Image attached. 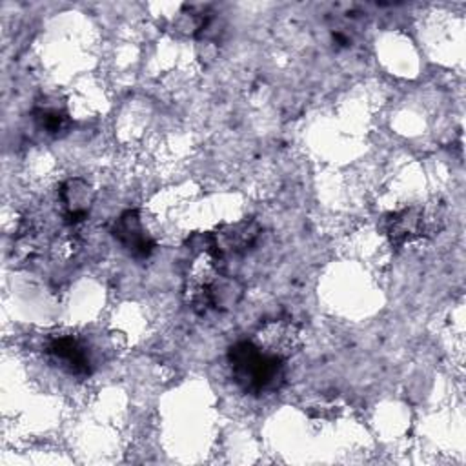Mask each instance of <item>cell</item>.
<instances>
[{"mask_svg": "<svg viewBox=\"0 0 466 466\" xmlns=\"http://www.w3.org/2000/svg\"><path fill=\"white\" fill-rule=\"evenodd\" d=\"M58 198L62 204V211L66 217V222L76 224L87 218L91 204L95 200V193L91 186L84 178H67L60 189H58Z\"/></svg>", "mask_w": 466, "mask_h": 466, "instance_id": "cell-7", "label": "cell"}, {"mask_svg": "<svg viewBox=\"0 0 466 466\" xmlns=\"http://www.w3.org/2000/svg\"><path fill=\"white\" fill-rule=\"evenodd\" d=\"M228 362L235 384L244 393L255 397L277 393L286 382L284 360L264 353L251 339L229 346Z\"/></svg>", "mask_w": 466, "mask_h": 466, "instance_id": "cell-1", "label": "cell"}, {"mask_svg": "<svg viewBox=\"0 0 466 466\" xmlns=\"http://www.w3.org/2000/svg\"><path fill=\"white\" fill-rule=\"evenodd\" d=\"M35 120L42 131H46L51 137H58L67 131L69 127V116L64 109L53 107V106H38L35 111Z\"/></svg>", "mask_w": 466, "mask_h": 466, "instance_id": "cell-10", "label": "cell"}, {"mask_svg": "<svg viewBox=\"0 0 466 466\" xmlns=\"http://www.w3.org/2000/svg\"><path fill=\"white\" fill-rule=\"evenodd\" d=\"M46 355L55 366L73 377L86 379L93 371V362L87 348L73 335L53 337L46 346Z\"/></svg>", "mask_w": 466, "mask_h": 466, "instance_id": "cell-5", "label": "cell"}, {"mask_svg": "<svg viewBox=\"0 0 466 466\" xmlns=\"http://www.w3.org/2000/svg\"><path fill=\"white\" fill-rule=\"evenodd\" d=\"M111 235L115 240L138 260L149 258L157 248L155 238L144 228L138 209H126L111 226Z\"/></svg>", "mask_w": 466, "mask_h": 466, "instance_id": "cell-4", "label": "cell"}, {"mask_svg": "<svg viewBox=\"0 0 466 466\" xmlns=\"http://www.w3.org/2000/svg\"><path fill=\"white\" fill-rule=\"evenodd\" d=\"M242 295H244L242 282L220 271L209 288V306L211 309L226 311L235 308L240 302Z\"/></svg>", "mask_w": 466, "mask_h": 466, "instance_id": "cell-9", "label": "cell"}, {"mask_svg": "<svg viewBox=\"0 0 466 466\" xmlns=\"http://www.w3.org/2000/svg\"><path fill=\"white\" fill-rule=\"evenodd\" d=\"M213 233L217 255L222 260L224 255H242L246 253L258 238L260 226L253 218H242L231 224L218 226Z\"/></svg>", "mask_w": 466, "mask_h": 466, "instance_id": "cell-6", "label": "cell"}, {"mask_svg": "<svg viewBox=\"0 0 466 466\" xmlns=\"http://www.w3.org/2000/svg\"><path fill=\"white\" fill-rule=\"evenodd\" d=\"M218 262L209 253L195 255L193 262L184 279V299L187 306L197 313H206L211 309L209 306V288L217 275L220 273Z\"/></svg>", "mask_w": 466, "mask_h": 466, "instance_id": "cell-3", "label": "cell"}, {"mask_svg": "<svg viewBox=\"0 0 466 466\" xmlns=\"http://www.w3.org/2000/svg\"><path fill=\"white\" fill-rule=\"evenodd\" d=\"M264 353L280 360L295 357L302 346L300 328L291 319H269L262 322L251 339Z\"/></svg>", "mask_w": 466, "mask_h": 466, "instance_id": "cell-2", "label": "cell"}, {"mask_svg": "<svg viewBox=\"0 0 466 466\" xmlns=\"http://www.w3.org/2000/svg\"><path fill=\"white\" fill-rule=\"evenodd\" d=\"M424 229V209L419 206L404 208L386 218V235L393 248H400L406 242L420 237Z\"/></svg>", "mask_w": 466, "mask_h": 466, "instance_id": "cell-8", "label": "cell"}]
</instances>
